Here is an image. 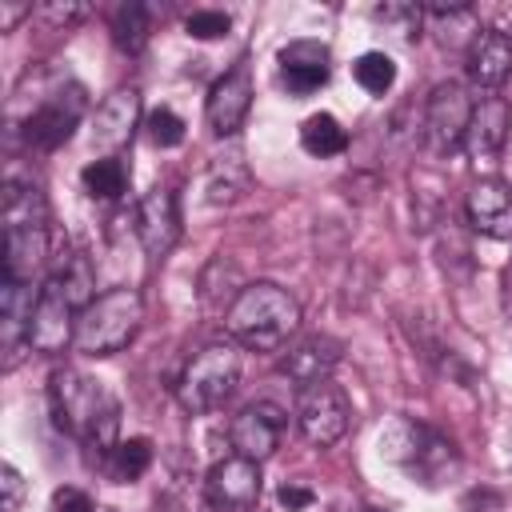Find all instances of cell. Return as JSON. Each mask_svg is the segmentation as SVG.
<instances>
[{"label": "cell", "instance_id": "6da1fadb", "mask_svg": "<svg viewBox=\"0 0 512 512\" xmlns=\"http://www.w3.org/2000/svg\"><path fill=\"white\" fill-rule=\"evenodd\" d=\"M48 408H52V420L60 432H68L76 444L96 452V464L120 440L116 436V428H120L116 396L96 376H88L80 368H56L48 376Z\"/></svg>", "mask_w": 512, "mask_h": 512}, {"label": "cell", "instance_id": "7a4b0ae2", "mask_svg": "<svg viewBox=\"0 0 512 512\" xmlns=\"http://www.w3.org/2000/svg\"><path fill=\"white\" fill-rule=\"evenodd\" d=\"M224 324H228V336L236 344H244L252 352H276L296 332L300 304L280 284L256 280V284H244V292L232 300Z\"/></svg>", "mask_w": 512, "mask_h": 512}, {"label": "cell", "instance_id": "3957f363", "mask_svg": "<svg viewBox=\"0 0 512 512\" xmlns=\"http://www.w3.org/2000/svg\"><path fill=\"white\" fill-rule=\"evenodd\" d=\"M144 320V300L136 288H112L104 296H96L80 320H76V352L84 356H112L120 348H128L140 332Z\"/></svg>", "mask_w": 512, "mask_h": 512}, {"label": "cell", "instance_id": "277c9868", "mask_svg": "<svg viewBox=\"0 0 512 512\" xmlns=\"http://www.w3.org/2000/svg\"><path fill=\"white\" fill-rule=\"evenodd\" d=\"M236 384H240V352L232 344H208L184 364L176 380V400L184 412L204 416L220 408L236 392Z\"/></svg>", "mask_w": 512, "mask_h": 512}, {"label": "cell", "instance_id": "5b68a950", "mask_svg": "<svg viewBox=\"0 0 512 512\" xmlns=\"http://www.w3.org/2000/svg\"><path fill=\"white\" fill-rule=\"evenodd\" d=\"M84 112H88V92L80 84H60L20 120V136H24L28 148L52 152V148L72 140V132L80 128Z\"/></svg>", "mask_w": 512, "mask_h": 512}, {"label": "cell", "instance_id": "8992f818", "mask_svg": "<svg viewBox=\"0 0 512 512\" xmlns=\"http://www.w3.org/2000/svg\"><path fill=\"white\" fill-rule=\"evenodd\" d=\"M296 424L304 432V440L328 448L336 444L348 424H352V404L348 396L332 384V380H320V384H308L296 392Z\"/></svg>", "mask_w": 512, "mask_h": 512}, {"label": "cell", "instance_id": "52a82bcc", "mask_svg": "<svg viewBox=\"0 0 512 512\" xmlns=\"http://www.w3.org/2000/svg\"><path fill=\"white\" fill-rule=\"evenodd\" d=\"M260 492H264L260 464L248 456H236V452L216 460L204 476V496L216 512H256Z\"/></svg>", "mask_w": 512, "mask_h": 512}, {"label": "cell", "instance_id": "ba28073f", "mask_svg": "<svg viewBox=\"0 0 512 512\" xmlns=\"http://www.w3.org/2000/svg\"><path fill=\"white\" fill-rule=\"evenodd\" d=\"M468 120H472V96L464 92V84H456V80L436 84L428 104H424V140H428V148L440 152V156L456 152L464 144Z\"/></svg>", "mask_w": 512, "mask_h": 512}, {"label": "cell", "instance_id": "9c48e42d", "mask_svg": "<svg viewBox=\"0 0 512 512\" xmlns=\"http://www.w3.org/2000/svg\"><path fill=\"white\" fill-rule=\"evenodd\" d=\"M396 432L404 436V444H400V448H388V456L400 460L408 472H416L428 488L440 484L448 472H456L460 460H456V448H452L448 436H440V432L428 428V424H408V420H400Z\"/></svg>", "mask_w": 512, "mask_h": 512}, {"label": "cell", "instance_id": "30bf717a", "mask_svg": "<svg viewBox=\"0 0 512 512\" xmlns=\"http://www.w3.org/2000/svg\"><path fill=\"white\" fill-rule=\"evenodd\" d=\"M76 320H80V312L64 296L60 280L48 276L44 288L36 292V308H32V324H28V348H36L44 356L64 352L76 340Z\"/></svg>", "mask_w": 512, "mask_h": 512}, {"label": "cell", "instance_id": "8fae6325", "mask_svg": "<svg viewBox=\"0 0 512 512\" xmlns=\"http://www.w3.org/2000/svg\"><path fill=\"white\" fill-rule=\"evenodd\" d=\"M288 428V412L272 400H256V404H244L232 424H228V440L236 448V456H248V460H268L276 448H280V436Z\"/></svg>", "mask_w": 512, "mask_h": 512}, {"label": "cell", "instance_id": "7c38bea8", "mask_svg": "<svg viewBox=\"0 0 512 512\" xmlns=\"http://www.w3.org/2000/svg\"><path fill=\"white\" fill-rule=\"evenodd\" d=\"M508 128H512V108L504 96H480L472 104V120H468V132H464V152L476 168H488L500 160L504 144H508Z\"/></svg>", "mask_w": 512, "mask_h": 512}, {"label": "cell", "instance_id": "4fadbf2b", "mask_svg": "<svg viewBox=\"0 0 512 512\" xmlns=\"http://www.w3.org/2000/svg\"><path fill=\"white\" fill-rule=\"evenodd\" d=\"M136 236H140V244H144V252L152 260H160V256H168L176 248V240H180V208H176V192L172 188L156 184V188H148L140 196V204H136Z\"/></svg>", "mask_w": 512, "mask_h": 512}, {"label": "cell", "instance_id": "5bb4252c", "mask_svg": "<svg viewBox=\"0 0 512 512\" xmlns=\"http://www.w3.org/2000/svg\"><path fill=\"white\" fill-rule=\"evenodd\" d=\"M248 108H252V72H248V64H236L232 72H224V76L212 84L204 112H208L212 132H216L220 140H228V136H236V132L244 128Z\"/></svg>", "mask_w": 512, "mask_h": 512}, {"label": "cell", "instance_id": "9a60e30c", "mask_svg": "<svg viewBox=\"0 0 512 512\" xmlns=\"http://www.w3.org/2000/svg\"><path fill=\"white\" fill-rule=\"evenodd\" d=\"M140 124V92L136 88H116L104 96V104L92 116V148L104 156H116Z\"/></svg>", "mask_w": 512, "mask_h": 512}, {"label": "cell", "instance_id": "2e32d148", "mask_svg": "<svg viewBox=\"0 0 512 512\" xmlns=\"http://www.w3.org/2000/svg\"><path fill=\"white\" fill-rule=\"evenodd\" d=\"M332 76V52L320 40H292L280 48V80L292 96H312Z\"/></svg>", "mask_w": 512, "mask_h": 512}, {"label": "cell", "instance_id": "e0dca14e", "mask_svg": "<svg viewBox=\"0 0 512 512\" xmlns=\"http://www.w3.org/2000/svg\"><path fill=\"white\" fill-rule=\"evenodd\" d=\"M468 224L484 236L512 240V184L504 180H476L468 188Z\"/></svg>", "mask_w": 512, "mask_h": 512}, {"label": "cell", "instance_id": "ac0fdd59", "mask_svg": "<svg viewBox=\"0 0 512 512\" xmlns=\"http://www.w3.org/2000/svg\"><path fill=\"white\" fill-rule=\"evenodd\" d=\"M508 76H512V36L500 28H480L468 44V80L492 92Z\"/></svg>", "mask_w": 512, "mask_h": 512}, {"label": "cell", "instance_id": "d6986e66", "mask_svg": "<svg viewBox=\"0 0 512 512\" xmlns=\"http://www.w3.org/2000/svg\"><path fill=\"white\" fill-rule=\"evenodd\" d=\"M340 364V344L332 336H304L300 344L288 348V356L280 360V372L296 384V388H308V384H320V380H332Z\"/></svg>", "mask_w": 512, "mask_h": 512}, {"label": "cell", "instance_id": "ffe728a7", "mask_svg": "<svg viewBox=\"0 0 512 512\" xmlns=\"http://www.w3.org/2000/svg\"><path fill=\"white\" fill-rule=\"evenodd\" d=\"M48 260V228H4V280L32 284Z\"/></svg>", "mask_w": 512, "mask_h": 512}, {"label": "cell", "instance_id": "44dd1931", "mask_svg": "<svg viewBox=\"0 0 512 512\" xmlns=\"http://www.w3.org/2000/svg\"><path fill=\"white\" fill-rule=\"evenodd\" d=\"M32 284H16V280H4L0 288V332H4V352H8V364L16 360V348L28 344V324H32Z\"/></svg>", "mask_w": 512, "mask_h": 512}, {"label": "cell", "instance_id": "7402d4cb", "mask_svg": "<svg viewBox=\"0 0 512 512\" xmlns=\"http://www.w3.org/2000/svg\"><path fill=\"white\" fill-rule=\"evenodd\" d=\"M4 228H48V200L32 180H4Z\"/></svg>", "mask_w": 512, "mask_h": 512}, {"label": "cell", "instance_id": "603a6c76", "mask_svg": "<svg viewBox=\"0 0 512 512\" xmlns=\"http://www.w3.org/2000/svg\"><path fill=\"white\" fill-rule=\"evenodd\" d=\"M152 456H156V448H152L148 436H128V440H116L100 456V472L112 484H132V480H140L152 468Z\"/></svg>", "mask_w": 512, "mask_h": 512}, {"label": "cell", "instance_id": "cb8c5ba5", "mask_svg": "<svg viewBox=\"0 0 512 512\" xmlns=\"http://www.w3.org/2000/svg\"><path fill=\"white\" fill-rule=\"evenodd\" d=\"M248 192V164H244V148L228 144L220 156H212L208 164V200L212 204H232L236 196Z\"/></svg>", "mask_w": 512, "mask_h": 512}, {"label": "cell", "instance_id": "d4e9b609", "mask_svg": "<svg viewBox=\"0 0 512 512\" xmlns=\"http://www.w3.org/2000/svg\"><path fill=\"white\" fill-rule=\"evenodd\" d=\"M128 180H132V168L124 156H100V160H88L84 172H80V184L92 200H120L128 192Z\"/></svg>", "mask_w": 512, "mask_h": 512}, {"label": "cell", "instance_id": "484cf974", "mask_svg": "<svg viewBox=\"0 0 512 512\" xmlns=\"http://www.w3.org/2000/svg\"><path fill=\"white\" fill-rule=\"evenodd\" d=\"M152 20H156V8L152 4H140V0H128L112 12V40L120 52H140L152 36Z\"/></svg>", "mask_w": 512, "mask_h": 512}, {"label": "cell", "instance_id": "4316f807", "mask_svg": "<svg viewBox=\"0 0 512 512\" xmlns=\"http://www.w3.org/2000/svg\"><path fill=\"white\" fill-rule=\"evenodd\" d=\"M300 148L308 152V156H340L344 148H348V132L340 128V120L336 116H328V112H312L304 124H300Z\"/></svg>", "mask_w": 512, "mask_h": 512}, {"label": "cell", "instance_id": "83f0119b", "mask_svg": "<svg viewBox=\"0 0 512 512\" xmlns=\"http://www.w3.org/2000/svg\"><path fill=\"white\" fill-rule=\"evenodd\" d=\"M52 276L60 280V288H64V296L72 300L76 312H84V308L96 300V268H92V260H88L84 252L64 256V264H60Z\"/></svg>", "mask_w": 512, "mask_h": 512}, {"label": "cell", "instance_id": "f1b7e54d", "mask_svg": "<svg viewBox=\"0 0 512 512\" xmlns=\"http://www.w3.org/2000/svg\"><path fill=\"white\" fill-rule=\"evenodd\" d=\"M352 80L372 92V96H384L392 84H396V60L388 52H364L352 60Z\"/></svg>", "mask_w": 512, "mask_h": 512}, {"label": "cell", "instance_id": "f546056e", "mask_svg": "<svg viewBox=\"0 0 512 512\" xmlns=\"http://www.w3.org/2000/svg\"><path fill=\"white\" fill-rule=\"evenodd\" d=\"M372 16H376L384 28H392L400 40H412V36H420L424 8H420V4H404V0H388V4H376Z\"/></svg>", "mask_w": 512, "mask_h": 512}, {"label": "cell", "instance_id": "4dcf8cb0", "mask_svg": "<svg viewBox=\"0 0 512 512\" xmlns=\"http://www.w3.org/2000/svg\"><path fill=\"white\" fill-rule=\"evenodd\" d=\"M144 128H148V140H152L156 148H176V144H184V120H180L172 108H152L148 120H144Z\"/></svg>", "mask_w": 512, "mask_h": 512}, {"label": "cell", "instance_id": "1f68e13d", "mask_svg": "<svg viewBox=\"0 0 512 512\" xmlns=\"http://www.w3.org/2000/svg\"><path fill=\"white\" fill-rule=\"evenodd\" d=\"M232 28V20H228V12H220V8H196V12H188V20H184V32L192 36V40H216V36H224Z\"/></svg>", "mask_w": 512, "mask_h": 512}, {"label": "cell", "instance_id": "d6a6232c", "mask_svg": "<svg viewBox=\"0 0 512 512\" xmlns=\"http://www.w3.org/2000/svg\"><path fill=\"white\" fill-rule=\"evenodd\" d=\"M504 508V496L496 488H468L460 496V512H500Z\"/></svg>", "mask_w": 512, "mask_h": 512}, {"label": "cell", "instance_id": "836d02e7", "mask_svg": "<svg viewBox=\"0 0 512 512\" xmlns=\"http://www.w3.org/2000/svg\"><path fill=\"white\" fill-rule=\"evenodd\" d=\"M276 500H280V508H284V512H304V508L316 500V492H312L308 484H296V480H288V484H280Z\"/></svg>", "mask_w": 512, "mask_h": 512}, {"label": "cell", "instance_id": "e575fe53", "mask_svg": "<svg viewBox=\"0 0 512 512\" xmlns=\"http://www.w3.org/2000/svg\"><path fill=\"white\" fill-rule=\"evenodd\" d=\"M0 488H4V512H16L20 500H24V476L12 464L0 468Z\"/></svg>", "mask_w": 512, "mask_h": 512}, {"label": "cell", "instance_id": "d590c367", "mask_svg": "<svg viewBox=\"0 0 512 512\" xmlns=\"http://www.w3.org/2000/svg\"><path fill=\"white\" fill-rule=\"evenodd\" d=\"M52 512H92V500H88L80 488L64 484V488L52 492Z\"/></svg>", "mask_w": 512, "mask_h": 512}, {"label": "cell", "instance_id": "8d00e7d4", "mask_svg": "<svg viewBox=\"0 0 512 512\" xmlns=\"http://www.w3.org/2000/svg\"><path fill=\"white\" fill-rule=\"evenodd\" d=\"M40 16H44V20H56V24H72V20H84L88 8H84V4H44Z\"/></svg>", "mask_w": 512, "mask_h": 512}, {"label": "cell", "instance_id": "74e56055", "mask_svg": "<svg viewBox=\"0 0 512 512\" xmlns=\"http://www.w3.org/2000/svg\"><path fill=\"white\" fill-rule=\"evenodd\" d=\"M152 512H196V504L184 492H164V496H156V508Z\"/></svg>", "mask_w": 512, "mask_h": 512}, {"label": "cell", "instance_id": "f35d334b", "mask_svg": "<svg viewBox=\"0 0 512 512\" xmlns=\"http://www.w3.org/2000/svg\"><path fill=\"white\" fill-rule=\"evenodd\" d=\"M364 512H388V508H376V504H368V508H364Z\"/></svg>", "mask_w": 512, "mask_h": 512}]
</instances>
